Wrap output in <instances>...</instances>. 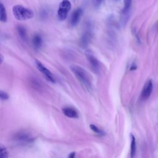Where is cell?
<instances>
[{
  "instance_id": "cell-1",
  "label": "cell",
  "mask_w": 158,
  "mask_h": 158,
  "mask_svg": "<svg viewBox=\"0 0 158 158\" xmlns=\"http://www.w3.org/2000/svg\"><path fill=\"white\" fill-rule=\"evenodd\" d=\"M70 69L77 78V79L88 90L91 89L92 83L91 77H89L88 73L84 69L80 66L73 65L70 67Z\"/></svg>"
},
{
  "instance_id": "cell-2",
  "label": "cell",
  "mask_w": 158,
  "mask_h": 158,
  "mask_svg": "<svg viewBox=\"0 0 158 158\" xmlns=\"http://www.w3.org/2000/svg\"><path fill=\"white\" fill-rule=\"evenodd\" d=\"M12 13L14 17L18 20H26L31 19L33 15V12L21 5H15L12 7Z\"/></svg>"
},
{
  "instance_id": "cell-3",
  "label": "cell",
  "mask_w": 158,
  "mask_h": 158,
  "mask_svg": "<svg viewBox=\"0 0 158 158\" xmlns=\"http://www.w3.org/2000/svg\"><path fill=\"white\" fill-rule=\"evenodd\" d=\"M71 6V3L69 0H62L60 2L57 10V17L59 20L62 21L66 19Z\"/></svg>"
},
{
  "instance_id": "cell-4",
  "label": "cell",
  "mask_w": 158,
  "mask_h": 158,
  "mask_svg": "<svg viewBox=\"0 0 158 158\" xmlns=\"http://www.w3.org/2000/svg\"><path fill=\"white\" fill-rule=\"evenodd\" d=\"M35 64H36L37 69L43 74V75L46 78V79L48 81H49L52 83L56 82V79L54 77L52 73L45 66H44L43 64L41 62L36 60Z\"/></svg>"
},
{
  "instance_id": "cell-5",
  "label": "cell",
  "mask_w": 158,
  "mask_h": 158,
  "mask_svg": "<svg viewBox=\"0 0 158 158\" xmlns=\"http://www.w3.org/2000/svg\"><path fill=\"white\" fill-rule=\"evenodd\" d=\"M85 55L86 56V58H87L88 62L90 63V65H91L92 69H93V70H94V72L96 73L99 72L100 64H99V62L97 58L89 51H86Z\"/></svg>"
},
{
  "instance_id": "cell-6",
  "label": "cell",
  "mask_w": 158,
  "mask_h": 158,
  "mask_svg": "<svg viewBox=\"0 0 158 158\" xmlns=\"http://www.w3.org/2000/svg\"><path fill=\"white\" fill-rule=\"evenodd\" d=\"M83 14V10L81 8L78 7L76 9L72 14L70 18V25L72 27H74L77 25V24L79 23L81 17Z\"/></svg>"
},
{
  "instance_id": "cell-7",
  "label": "cell",
  "mask_w": 158,
  "mask_h": 158,
  "mask_svg": "<svg viewBox=\"0 0 158 158\" xmlns=\"http://www.w3.org/2000/svg\"><path fill=\"white\" fill-rule=\"evenodd\" d=\"M152 88H153V85H152V82L151 80H148L144 85L141 94V97L142 99H147L151 94L152 91Z\"/></svg>"
},
{
  "instance_id": "cell-8",
  "label": "cell",
  "mask_w": 158,
  "mask_h": 158,
  "mask_svg": "<svg viewBox=\"0 0 158 158\" xmlns=\"http://www.w3.org/2000/svg\"><path fill=\"white\" fill-rule=\"evenodd\" d=\"M63 114L67 117L76 118L78 117V114L77 111L73 108L70 107H65L62 109Z\"/></svg>"
},
{
  "instance_id": "cell-9",
  "label": "cell",
  "mask_w": 158,
  "mask_h": 158,
  "mask_svg": "<svg viewBox=\"0 0 158 158\" xmlns=\"http://www.w3.org/2000/svg\"><path fill=\"white\" fill-rule=\"evenodd\" d=\"M15 139L20 142H23V143H27L30 141V140L31 139V138L30 136V135H29L28 134H27L25 132H20L19 133H17L15 136Z\"/></svg>"
},
{
  "instance_id": "cell-10",
  "label": "cell",
  "mask_w": 158,
  "mask_h": 158,
  "mask_svg": "<svg viewBox=\"0 0 158 158\" xmlns=\"http://www.w3.org/2000/svg\"><path fill=\"white\" fill-rule=\"evenodd\" d=\"M32 43L34 48L36 49H39L43 44V40L40 35H35L32 39Z\"/></svg>"
},
{
  "instance_id": "cell-11",
  "label": "cell",
  "mask_w": 158,
  "mask_h": 158,
  "mask_svg": "<svg viewBox=\"0 0 158 158\" xmlns=\"http://www.w3.org/2000/svg\"><path fill=\"white\" fill-rule=\"evenodd\" d=\"M17 33L19 37L23 41H26L27 40V31L25 28L22 26H18L17 28Z\"/></svg>"
},
{
  "instance_id": "cell-12",
  "label": "cell",
  "mask_w": 158,
  "mask_h": 158,
  "mask_svg": "<svg viewBox=\"0 0 158 158\" xmlns=\"http://www.w3.org/2000/svg\"><path fill=\"white\" fill-rule=\"evenodd\" d=\"M0 20L2 22H6L7 20L6 10L2 3H1L0 5Z\"/></svg>"
},
{
  "instance_id": "cell-13",
  "label": "cell",
  "mask_w": 158,
  "mask_h": 158,
  "mask_svg": "<svg viewBox=\"0 0 158 158\" xmlns=\"http://www.w3.org/2000/svg\"><path fill=\"white\" fill-rule=\"evenodd\" d=\"M136 139L135 136L131 134V146H130V155L131 157H133L136 154Z\"/></svg>"
},
{
  "instance_id": "cell-14",
  "label": "cell",
  "mask_w": 158,
  "mask_h": 158,
  "mask_svg": "<svg viewBox=\"0 0 158 158\" xmlns=\"http://www.w3.org/2000/svg\"><path fill=\"white\" fill-rule=\"evenodd\" d=\"M90 38H91V35H90L89 32H86L83 35V36L81 39V44L83 47L88 44V43L90 40Z\"/></svg>"
},
{
  "instance_id": "cell-15",
  "label": "cell",
  "mask_w": 158,
  "mask_h": 158,
  "mask_svg": "<svg viewBox=\"0 0 158 158\" xmlns=\"http://www.w3.org/2000/svg\"><path fill=\"white\" fill-rule=\"evenodd\" d=\"M131 4V0H124V6L122 9V14L123 15L127 14Z\"/></svg>"
},
{
  "instance_id": "cell-16",
  "label": "cell",
  "mask_w": 158,
  "mask_h": 158,
  "mask_svg": "<svg viewBox=\"0 0 158 158\" xmlns=\"http://www.w3.org/2000/svg\"><path fill=\"white\" fill-rule=\"evenodd\" d=\"M8 157V151L7 149L1 145L0 146V157L1 158H7Z\"/></svg>"
},
{
  "instance_id": "cell-17",
  "label": "cell",
  "mask_w": 158,
  "mask_h": 158,
  "mask_svg": "<svg viewBox=\"0 0 158 158\" xmlns=\"http://www.w3.org/2000/svg\"><path fill=\"white\" fill-rule=\"evenodd\" d=\"M90 128L91 130H93L94 132L100 135H104V132L102 130H101V129H99L98 127H97L94 124H91L90 125Z\"/></svg>"
},
{
  "instance_id": "cell-18",
  "label": "cell",
  "mask_w": 158,
  "mask_h": 158,
  "mask_svg": "<svg viewBox=\"0 0 158 158\" xmlns=\"http://www.w3.org/2000/svg\"><path fill=\"white\" fill-rule=\"evenodd\" d=\"M0 97H1V100H7V99H9V94L6 92L1 90V91H0Z\"/></svg>"
},
{
  "instance_id": "cell-19",
  "label": "cell",
  "mask_w": 158,
  "mask_h": 158,
  "mask_svg": "<svg viewBox=\"0 0 158 158\" xmlns=\"http://www.w3.org/2000/svg\"><path fill=\"white\" fill-rule=\"evenodd\" d=\"M103 0H93V5L95 7H98L102 3Z\"/></svg>"
},
{
  "instance_id": "cell-20",
  "label": "cell",
  "mask_w": 158,
  "mask_h": 158,
  "mask_svg": "<svg viewBox=\"0 0 158 158\" xmlns=\"http://www.w3.org/2000/svg\"><path fill=\"white\" fill-rule=\"evenodd\" d=\"M75 155V152H71L70 155H69V157H73Z\"/></svg>"
},
{
  "instance_id": "cell-21",
  "label": "cell",
  "mask_w": 158,
  "mask_h": 158,
  "mask_svg": "<svg viewBox=\"0 0 158 158\" xmlns=\"http://www.w3.org/2000/svg\"><path fill=\"white\" fill-rule=\"evenodd\" d=\"M3 59H4V58H3V56H2V55L1 54V64H2V63Z\"/></svg>"
},
{
  "instance_id": "cell-22",
  "label": "cell",
  "mask_w": 158,
  "mask_h": 158,
  "mask_svg": "<svg viewBox=\"0 0 158 158\" xmlns=\"http://www.w3.org/2000/svg\"><path fill=\"white\" fill-rule=\"evenodd\" d=\"M115 1H117V0H115Z\"/></svg>"
}]
</instances>
